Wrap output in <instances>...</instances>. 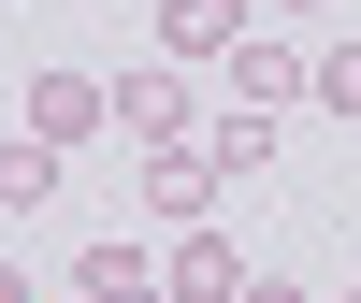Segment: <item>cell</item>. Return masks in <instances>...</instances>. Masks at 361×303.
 <instances>
[{"label":"cell","instance_id":"1","mask_svg":"<svg viewBox=\"0 0 361 303\" xmlns=\"http://www.w3.org/2000/svg\"><path fill=\"white\" fill-rule=\"evenodd\" d=\"M130 188H145V217H173V231H188V217H217V188H231V173H217V144L188 130V144H159Z\"/></svg>","mask_w":361,"mask_h":303},{"label":"cell","instance_id":"2","mask_svg":"<svg viewBox=\"0 0 361 303\" xmlns=\"http://www.w3.org/2000/svg\"><path fill=\"white\" fill-rule=\"evenodd\" d=\"M116 130H130V144H188V130H202V116H188V58L116 73Z\"/></svg>","mask_w":361,"mask_h":303},{"label":"cell","instance_id":"3","mask_svg":"<svg viewBox=\"0 0 361 303\" xmlns=\"http://www.w3.org/2000/svg\"><path fill=\"white\" fill-rule=\"evenodd\" d=\"M159 289H173V303H231V289H246V246H231L217 217H188L173 260H159Z\"/></svg>","mask_w":361,"mask_h":303},{"label":"cell","instance_id":"4","mask_svg":"<svg viewBox=\"0 0 361 303\" xmlns=\"http://www.w3.org/2000/svg\"><path fill=\"white\" fill-rule=\"evenodd\" d=\"M231 44H246V0H159V58L202 73V58H231Z\"/></svg>","mask_w":361,"mask_h":303},{"label":"cell","instance_id":"5","mask_svg":"<svg viewBox=\"0 0 361 303\" xmlns=\"http://www.w3.org/2000/svg\"><path fill=\"white\" fill-rule=\"evenodd\" d=\"M102 116H116V87H87V73H44V87H29V130H44V144H87Z\"/></svg>","mask_w":361,"mask_h":303},{"label":"cell","instance_id":"6","mask_svg":"<svg viewBox=\"0 0 361 303\" xmlns=\"http://www.w3.org/2000/svg\"><path fill=\"white\" fill-rule=\"evenodd\" d=\"M58 173H73V144H44V130H29V144H0V217H44V202H58Z\"/></svg>","mask_w":361,"mask_h":303},{"label":"cell","instance_id":"7","mask_svg":"<svg viewBox=\"0 0 361 303\" xmlns=\"http://www.w3.org/2000/svg\"><path fill=\"white\" fill-rule=\"evenodd\" d=\"M217 73H231V101H260V116H275L289 87H304V58H289V44H231Z\"/></svg>","mask_w":361,"mask_h":303},{"label":"cell","instance_id":"8","mask_svg":"<svg viewBox=\"0 0 361 303\" xmlns=\"http://www.w3.org/2000/svg\"><path fill=\"white\" fill-rule=\"evenodd\" d=\"M202 144H217V173H260V159H275V116L231 101V116H202Z\"/></svg>","mask_w":361,"mask_h":303},{"label":"cell","instance_id":"9","mask_svg":"<svg viewBox=\"0 0 361 303\" xmlns=\"http://www.w3.org/2000/svg\"><path fill=\"white\" fill-rule=\"evenodd\" d=\"M130 275H159V260H145V246H130V231H102V246H87V260H73V289H130Z\"/></svg>","mask_w":361,"mask_h":303},{"label":"cell","instance_id":"10","mask_svg":"<svg viewBox=\"0 0 361 303\" xmlns=\"http://www.w3.org/2000/svg\"><path fill=\"white\" fill-rule=\"evenodd\" d=\"M304 87H318V101H333L347 130H361V44H333V58H304Z\"/></svg>","mask_w":361,"mask_h":303},{"label":"cell","instance_id":"11","mask_svg":"<svg viewBox=\"0 0 361 303\" xmlns=\"http://www.w3.org/2000/svg\"><path fill=\"white\" fill-rule=\"evenodd\" d=\"M73 303H173V289H159V275H130V289H73Z\"/></svg>","mask_w":361,"mask_h":303},{"label":"cell","instance_id":"12","mask_svg":"<svg viewBox=\"0 0 361 303\" xmlns=\"http://www.w3.org/2000/svg\"><path fill=\"white\" fill-rule=\"evenodd\" d=\"M231 303H304V289H289V275H246V289H231Z\"/></svg>","mask_w":361,"mask_h":303},{"label":"cell","instance_id":"13","mask_svg":"<svg viewBox=\"0 0 361 303\" xmlns=\"http://www.w3.org/2000/svg\"><path fill=\"white\" fill-rule=\"evenodd\" d=\"M0 303H29V275H15V246H0Z\"/></svg>","mask_w":361,"mask_h":303},{"label":"cell","instance_id":"14","mask_svg":"<svg viewBox=\"0 0 361 303\" xmlns=\"http://www.w3.org/2000/svg\"><path fill=\"white\" fill-rule=\"evenodd\" d=\"M289 15H318V0H289Z\"/></svg>","mask_w":361,"mask_h":303},{"label":"cell","instance_id":"15","mask_svg":"<svg viewBox=\"0 0 361 303\" xmlns=\"http://www.w3.org/2000/svg\"><path fill=\"white\" fill-rule=\"evenodd\" d=\"M347 303H361V289H347Z\"/></svg>","mask_w":361,"mask_h":303}]
</instances>
